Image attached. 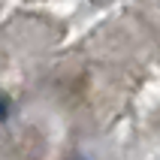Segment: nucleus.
<instances>
[{"mask_svg": "<svg viewBox=\"0 0 160 160\" xmlns=\"http://www.w3.org/2000/svg\"><path fill=\"white\" fill-rule=\"evenodd\" d=\"M6 112H9V103H6L3 97H0V115H6Z\"/></svg>", "mask_w": 160, "mask_h": 160, "instance_id": "1", "label": "nucleus"}]
</instances>
